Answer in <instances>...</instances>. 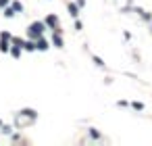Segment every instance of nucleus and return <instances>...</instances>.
Listing matches in <instances>:
<instances>
[{"label": "nucleus", "mask_w": 152, "mask_h": 146, "mask_svg": "<svg viewBox=\"0 0 152 146\" xmlns=\"http://www.w3.org/2000/svg\"><path fill=\"white\" fill-rule=\"evenodd\" d=\"M38 48H40V50H46V48H48V42L40 40V42H38Z\"/></svg>", "instance_id": "f257e3e1"}, {"label": "nucleus", "mask_w": 152, "mask_h": 146, "mask_svg": "<svg viewBox=\"0 0 152 146\" xmlns=\"http://www.w3.org/2000/svg\"><path fill=\"white\" fill-rule=\"evenodd\" d=\"M69 11H71V15H73V17L77 15V6H75V4H71V6H69Z\"/></svg>", "instance_id": "f03ea898"}]
</instances>
